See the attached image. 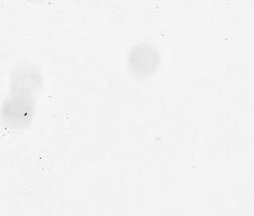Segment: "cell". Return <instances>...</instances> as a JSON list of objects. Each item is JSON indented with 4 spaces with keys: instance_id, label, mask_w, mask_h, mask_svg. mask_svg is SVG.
Here are the masks:
<instances>
[{
    "instance_id": "1",
    "label": "cell",
    "mask_w": 254,
    "mask_h": 216,
    "mask_svg": "<svg viewBox=\"0 0 254 216\" xmlns=\"http://www.w3.org/2000/svg\"><path fill=\"white\" fill-rule=\"evenodd\" d=\"M130 67L134 74L148 76L154 73L160 63L158 51L148 45H139L134 48L129 57Z\"/></svg>"
},
{
    "instance_id": "2",
    "label": "cell",
    "mask_w": 254,
    "mask_h": 216,
    "mask_svg": "<svg viewBox=\"0 0 254 216\" xmlns=\"http://www.w3.org/2000/svg\"><path fill=\"white\" fill-rule=\"evenodd\" d=\"M33 114V104L26 94L20 93L5 102L3 117L13 126L25 125Z\"/></svg>"
}]
</instances>
